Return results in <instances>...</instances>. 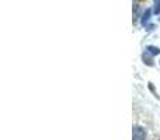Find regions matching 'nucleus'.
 Wrapping results in <instances>:
<instances>
[{
  "mask_svg": "<svg viewBox=\"0 0 160 140\" xmlns=\"http://www.w3.org/2000/svg\"><path fill=\"white\" fill-rule=\"evenodd\" d=\"M146 139V132L141 126H133L132 130V140H145Z\"/></svg>",
  "mask_w": 160,
  "mask_h": 140,
  "instance_id": "f257e3e1",
  "label": "nucleus"
},
{
  "mask_svg": "<svg viewBox=\"0 0 160 140\" xmlns=\"http://www.w3.org/2000/svg\"><path fill=\"white\" fill-rule=\"evenodd\" d=\"M146 52L150 53V55H159V53H160V49H159V48L152 46V45H150V46L146 48Z\"/></svg>",
  "mask_w": 160,
  "mask_h": 140,
  "instance_id": "f03ea898",
  "label": "nucleus"
},
{
  "mask_svg": "<svg viewBox=\"0 0 160 140\" xmlns=\"http://www.w3.org/2000/svg\"><path fill=\"white\" fill-rule=\"evenodd\" d=\"M150 13H152V11L149 10V8H148L146 11H145V14H143V18H142V25H146V22L149 21V17H150Z\"/></svg>",
  "mask_w": 160,
  "mask_h": 140,
  "instance_id": "7ed1b4c3",
  "label": "nucleus"
},
{
  "mask_svg": "<svg viewBox=\"0 0 160 140\" xmlns=\"http://www.w3.org/2000/svg\"><path fill=\"white\" fill-rule=\"evenodd\" d=\"M155 14H160V0H155V8H153Z\"/></svg>",
  "mask_w": 160,
  "mask_h": 140,
  "instance_id": "20e7f679",
  "label": "nucleus"
}]
</instances>
